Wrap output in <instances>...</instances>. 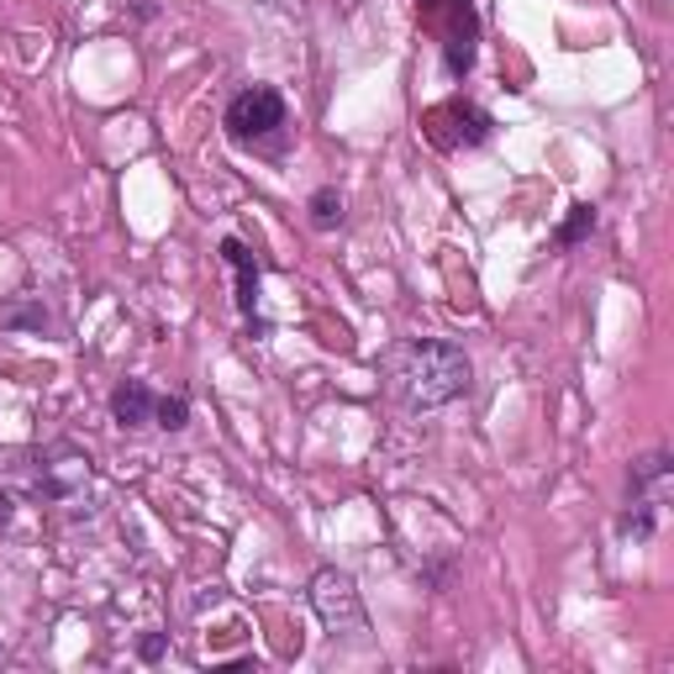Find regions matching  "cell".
I'll list each match as a JSON object with an SVG mask.
<instances>
[{"instance_id": "obj_5", "label": "cell", "mask_w": 674, "mask_h": 674, "mask_svg": "<svg viewBox=\"0 0 674 674\" xmlns=\"http://www.w3.org/2000/svg\"><path fill=\"white\" fill-rule=\"evenodd\" d=\"M153 406H159V396H153L142 379H121L117 390H111V417H117L121 427H148V422H153Z\"/></svg>"}, {"instance_id": "obj_4", "label": "cell", "mask_w": 674, "mask_h": 674, "mask_svg": "<svg viewBox=\"0 0 674 674\" xmlns=\"http://www.w3.org/2000/svg\"><path fill=\"white\" fill-rule=\"evenodd\" d=\"M279 127H285V96L275 85H248L227 106V138L232 142H264L275 138Z\"/></svg>"}, {"instance_id": "obj_6", "label": "cell", "mask_w": 674, "mask_h": 674, "mask_svg": "<svg viewBox=\"0 0 674 674\" xmlns=\"http://www.w3.org/2000/svg\"><path fill=\"white\" fill-rule=\"evenodd\" d=\"M221 258H227V269L238 275V306H242V311H254V306H258V264H254V254L242 248V238H227V242H221Z\"/></svg>"}, {"instance_id": "obj_14", "label": "cell", "mask_w": 674, "mask_h": 674, "mask_svg": "<svg viewBox=\"0 0 674 674\" xmlns=\"http://www.w3.org/2000/svg\"><path fill=\"white\" fill-rule=\"evenodd\" d=\"M258 6H269V11H300V0H258Z\"/></svg>"}, {"instance_id": "obj_3", "label": "cell", "mask_w": 674, "mask_h": 674, "mask_svg": "<svg viewBox=\"0 0 674 674\" xmlns=\"http://www.w3.org/2000/svg\"><path fill=\"white\" fill-rule=\"evenodd\" d=\"M311 612L321 616V627L327 633H343V637H358L369 633V616H364V601H358V585L354 575H343V569H317L311 579Z\"/></svg>"}, {"instance_id": "obj_2", "label": "cell", "mask_w": 674, "mask_h": 674, "mask_svg": "<svg viewBox=\"0 0 674 674\" xmlns=\"http://www.w3.org/2000/svg\"><path fill=\"white\" fill-rule=\"evenodd\" d=\"M422 21L437 32L443 42V63L448 75L464 80L475 69V42H479V17H475V0H422Z\"/></svg>"}, {"instance_id": "obj_10", "label": "cell", "mask_w": 674, "mask_h": 674, "mask_svg": "<svg viewBox=\"0 0 674 674\" xmlns=\"http://www.w3.org/2000/svg\"><path fill=\"white\" fill-rule=\"evenodd\" d=\"M337 221H343V196H337L333 185H321L317 196H311V227H321V232H333Z\"/></svg>"}, {"instance_id": "obj_12", "label": "cell", "mask_w": 674, "mask_h": 674, "mask_svg": "<svg viewBox=\"0 0 674 674\" xmlns=\"http://www.w3.org/2000/svg\"><path fill=\"white\" fill-rule=\"evenodd\" d=\"M0 321H6V327H48V311H42V306H11V311H0Z\"/></svg>"}, {"instance_id": "obj_9", "label": "cell", "mask_w": 674, "mask_h": 674, "mask_svg": "<svg viewBox=\"0 0 674 674\" xmlns=\"http://www.w3.org/2000/svg\"><path fill=\"white\" fill-rule=\"evenodd\" d=\"M595 232V206H585V200H579V206H569V217H564V227H558V248H575V242H585Z\"/></svg>"}, {"instance_id": "obj_7", "label": "cell", "mask_w": 674, "mask_h": 674, "mask_svg": "<svg viewBox=\"0 0 674 674\" xmlns=\"http://www.w3.org/2000/svg\"><path fill=\"white\" fill-rule=\"evenodd\" d=\"M443 111H448V117L458 121V132H454V138H448V148H475V142H485V138H490V117H485L479 106H464V100H448Z\"/></svg>"}, {"instance_id": "obj_13", "label": "cell", "mask_w": 674, "mask_h": 674, "mask_svg": "<svg viewBox=\"0 0 674 674\" xmlns=\"http://www.w3.org/2000/svg\"><path fill=\"white\" fill-rule=\"evenodd\" d=\"M138 654L148 658V664H153V658H163V637H159V633H148V637L138 643Z\"/></svg>"}, {"instance_id": "obj_1", "label": "cell", "mask_w": 674, "mask_h": 674, "mask_svg": "<svg viewBox=\"0 0 674 674\" xmlns=\"http://www.w3.org/2000/svg\"><path fill=\"white\" fill-rule=\"evenodd\" d=\"M390 379H396L400 400L412 412H433V406H448L469 390V354L458 343H443V337H422V343H406L396 354Z\"/></svg>"}, {"instance_id": "obj_8", "label": "cell", "mask_w": 674, "mask_h": 674, "mask_svg": "<svg viewBox=\"0 0 674 674\" xmlns=\"http://www.w3.org/2000/svg\"><path fill=\"white\" fill-rule=\"evenodd\" d=\"M664 479H670V458L654 454V458H643V464H633V500H664Z\"/></svg>"}, {"instance_id": "obj_11", "label": "cell", "mask_w": 674, "mask_h": 674, "mask_svg": "<svg viewBox=\"0 0 674 674\" xmlns=\"http://www.w3.org/2000/svg\"><path fill=\"white\" fill-rule=\"evenodd\" d=\"M185 422H190V400H185V396H159V406H153V427L179 433Z\"/></svg>"}]
</instances>
